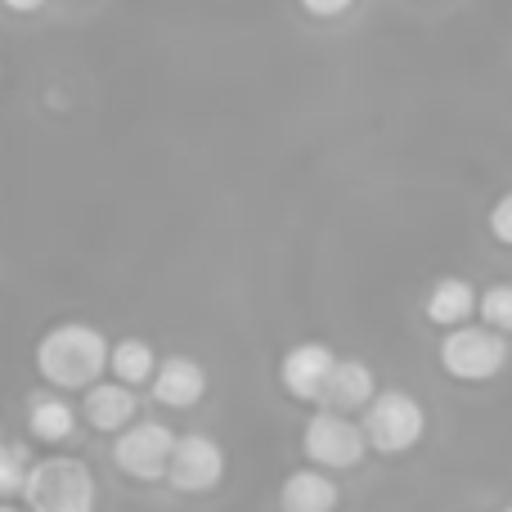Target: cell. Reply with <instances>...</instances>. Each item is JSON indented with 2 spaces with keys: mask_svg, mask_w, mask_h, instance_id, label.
<instances>
[{
  "mask_svg": "<svg viewBox=\"0 0 512 512\" xmlns=\"http://www.w3.org/2000/svg\"><path fill=\"white\" fill-rule=\"evenodd\" d=\"M36 369L50 387L59 391H77V387H95L99 373L108 369V342L99 328L90 324H54L50 333L36 346Z\"/></svg>",
  "mask_w": 512,
  "mask_h": 512,
  "instance_id": "obj_1",
  "label": "cell"
},
{
  "mask_svg": "<svg viewBox=\"0 0 512 512\" xmlns=\"http://www.w3.org/2000/svg\"><path fill=\"white\" fill-rule=\"evenodd\" d=\"M23 499L27 512H95V477L81 459L50 454L27 468Z\"/></svg>",
  "mask_w": 512,
  "mask_h": 512,
  "instance_id": "obj_2",
  "label": "cell"
},
{
  "mask_svg": "<svg viewBox=\"0 0 512 512\" xmlns=\"http://www.w3.org/2000/svg\"><path fill=\"white\" fill-rule=\"evenodd\" d=\"M423 405L409 391H378L364 414V441L382 454H405L423 436Z\"/></svg>",
  "mask_w": 512,
  "mask_h": 512,
  "instance_id": "obj_3",
  "label": "cell"
},
{
  "mask_svg": "<svg viewBox=\"0 0 512 512\" xmlns=\"http://www.w3.org/2000/svg\"><path fill=\"white\" fill-rule=\"evenodd\" d=\"M508 360V342L504 333H495V328L477 324V328H463L454 324V333L441 342V364L450 378L459 382H486L495 378L499 369H504Z\"/></svg>",
  "mask_w": 512,
  "mask_h": 512,
  "instance_id": "obj_4",
  "label": "cell"
},
{
  "mask_svg": "<svg viewBox=\"0 0 512 512\" xmlns=\"http://www.w3.org/2000/svg\"><path fill=\"white\" fill-rule=\"evenodd\" d=\"M176 441H180V436L171 432L167 423L144 418V423L122 427V436H117V445H113V459H117V468L131 472V477L158 481V477H167V463H171Z\"/></svg>",
  "mask_w": 512,
  "mask_h": 512,
  "instance_id": "obj_5",
  "label": "cell"
},
{
  "mask_svg": "<svg viewBox=\"0 0 512 512\" xmlns=\"http://www.w3.org/2000/svg\"><path fill=\"white\" fill-rule=\"evenodd\" d=\"M301 450H306L310 463L319 468H355L364 459V432L337 409H324L306 423V436H301Z\"/></svg>",
  "mask_w": 512,
  "mask_h": 512,
  "instance_id": "obj_6",
  "label": "cell"
},
{
  "mask_svg": "<svg viewBox=\"0 0 512 512\" xmlns=\"http://www.w3.org/2000/svg\"><path fill=\"white\" fill-rule=\"evenodd\" d=\"M225 477V450L203 432H185L171 450L167 463V481L185 495H207L212 486H221Z\"/></svg>",
  "mask_w": 512,
  "mask_h": 512,
  "instance_id": "obj_7",
  "label": "cell"
},
{
  "mask_svg": "<svg viewBox=\"0 0 512 512\" xmlns=\"http://www.w3.org/2000/svg\"><path fill=\"white\" fill-rule=\"evenodd\" d=\"M333 360L337 355L319 342H301L283 355V387L292 391L297 400H319L324 396V382L333 373Z\"/></svg>",
  "mask_w": 512,
  "mask_h": 512,
  "instance_id": "obj_8",
  "label": "cell"
},
{
  "mask_svg": "<svg viewBox=\"0 0 512 512\" xmlns=\"http://www.w3.org/2000/svg\"><path fill=\"white\" fill-rule=\"evenodd\" d=\"M207 391V373L198 360H189V355H167V360H158V373H153V396L162 400V405L171 409H189L198 405Z\"/></svg>",
  "mask_w": 512,
  "mask_h": 512,
  "instance_id": "obj_9",
  "label": "cell"
},
{
  "mask_svg": "<svg viewBox=\"0 0 512 512\" xmlns=\"http://www.w3.org/2000/svg\"><path fill=\"white\" fill-rule=\"evenodd\" d=\"M86 423L95 427V432H122V427L135 423V391L126 387V382H95V387H86Z\"/></svg>",
  "mask_w": 512,
  "mask_h": 512,
  "instance_id": "obj_10",
  "label": "cell"
},
{
  "mask_svg": "<svg viewBox=\"0 0 512 512\" xmlns=\"http://www.w3.org/2000/svg\"><path fill=\"white\" fill-rule=\"evenodd\" d=\"M378 396L373 391V369L360 360H333V373L324 382V409H360Z\"/></svg>",
  "mask_w": 512,
  "mask_h": 512,
  "instance_id": "obj_11",
  "label": "cell"
},
{
  "mask_svg": "<svg viewBox=\"0 0 512 512\" xmlns=\"http://www.w3.org/2000/svg\"><path fill=\"white\" fill-rule=\"evenodd\" d=\"M283 512H333L337 508V481H328V472H292L279 490Z\"/></svg>",
  "mask_w": 512,
  "mask_h": 512,
  "instance_id": "obj_12",
  "label": "cell"
},
{
  "mask_svg": "<svg viewBox=\"0 0 512 512\" xmlns=\"http://www.w3.org/2000/svg\"><path fill=\"white\" fill-rule=\"evenodd\" d=\"M27 427H32V436H41V441H68L72 427H77V414H72V405L63 396L36 391V396L27 400Z\"/></svg>",
  "mask_w": 512,
  "mask_h": 512,
  "instance_id": "obj_13",
  "label": "cell"
},
{
  "mask_svg": "<svg viewBox=\"0 0 512 512\" xmlns=\"http://www.w3.org/2000/svg\"><path fill=\"white\" fill-rule=\"evenodd\" d=\"M472 310H477V292L463 279H441L427 292V319L432 324H463Z\"/></svg>",
  "mask_w": 512,
  "mask_h": 512,
  "instance_id": "obj_14",
  "label": "cell"
},
{
  "mask_svg": "<svg viewBox=\"0 0 512 512\" xmlns=\"http://www.w3.org/2000/svg\"><path fill=\"white\" fill-rule=\"evenodd\" d=\"M108 364H113L117 382H126V387H140V382H149L153 373H158V355H153V346L135 342V337L117 342L113 351H108Z\"/></svg>",
  "mask_w": 512,
  "mask_h": 512,
  "instance_id": "obj_15",
  "label": "cell"
},
{
  "mask_svg": "<svg viewBox=\"0 0 512 512\" xmlns=\"http://www.w3.org/2000/svg\"><path fill=\"white\" fill-rule=\"evenodd\" d=\"M477 310L481 319H486V328H495V333H512V283H495V288H486L477 297Z\"/></svg>",
  "mask_w": 512,
  "mask_h": 512,
  "instance_id": "obj_16",
  "label": "cell"
},
{
  "mask_svg": "<svg viewBox=\"0 0 512 512\" xmlns=\"http://www.w3.org/2000/svg\"><path fill=\"white\" fill-rule=\"evenodd\" d=\"M27 468H32V459H27L23 445H5V441H0V499L23 495Z\"/></svg>",
  "mask_w": 512,
  "mask_h": 512,
  "instance_id": "obj_17",
  "label": "cell"
},
{
  "mask_svg": "<svg viewBox=\"0 0 512 512\" xmlns=\"http://www.w3.org/2000/svg\"><path fill=\"white\" fill-rule=\"evenodd\" d=\"M490 234H495L504 248H512V194H504L490 207Z\"/></svg>",
  "mask_w": 512,
  "mask_h": 512,
  "instance_id": "obj_18",
  "label": "cell"
},
{
  "mask_svg": "<svg viewBox=\"0 0 512 512\" xmlns=\"http://www.w3.org/2000/svg\"><path fill=\"white\" fill-rule=\"evenodd\" d=\"M355 0H301V9L306 14H315V18H337V14H346Z\"/></svg>",
  "mask_w": 512,
  "mask_h": 512,
  "instance_id": "obj_19",
  "label": "cell"
},
{
  "mask_svg": "<svg viewBox=\"0 0 512 512\" xmlns=\"http://www.w3.org/2000/svg\"><path fill=\"white\" fill-rule=\"evenodd\" d=\"M45 0H5V9H14V14H32V9H41Z\"/></svg>",
  "mask_w": 512,
  "mask_h": 512,
  "instance_id": "obj_20",
  "label": "cell"
},
{
  "mask_svg": "<svg viewBox=\"0 0 512 512\" xmlns=\"http://www.w3.org/2000/svg\"><path fill=\"white\" fill-rule=\"evenodd\" d=\"M0 512H23V508H9V504H0Z\"/></svg>",
  "mask_w": 512,
  "mask_h": 512,
  "instance_id": "obj_21",
  "label": "cell"
},
{
  "mask_svg": "<svg viewBox=\"0 0 512 512\" xmlns=\"http://www.w3.org/2000/svg\"><path fill=\"white\" fill-rule=\"evenodd\" d=\"M504 512H512V504H508V508H504Z\"/></svg>",
  "mask_w": 512,
  "mask_h": 512,
  "instance_id": "obj_22",
  "label": "cell"
}]
</instances>
